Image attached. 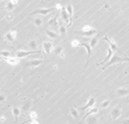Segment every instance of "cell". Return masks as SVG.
<instances>
[{
  "instance_id": "f1b7e54d",
  "label": "cell",
  "mask_w": 129,
  "mask_h": 124,
  "mask_svg": "<svg viewBox=\"0 0 129 124\" xmlns=\"http://www.w3.org/2000/svg\"><path fill=\"white\" fill-rule=\"evenodd\" d=\"M34 25L37 26V28H40L41 25H42V20L39 17H37L34 20Z\"/></svg>"
},
{
  "instance_id": "5bb4252c",
  "label": "cell",
  "mask_w": 129,
  "mask_h": 124,
  "mask_svg": "<svg viewBox=\"0 0 129 124\" xmlns=\"http://www.w3.org/2000/svg\"><path fill=\"white\" fill-rule=\"evenodd\" d=\"M66 11L68 12V16H69V19H70V25H72V21H73V6L72 4H68L66 7Z\"/></svg>"
},
{
  "instance_id": "d6986e66",
  "label": "cell",
  "mask_w": 129,
  "mask_h": 124,
  "mask_svg": "<svg viewBox=\"0 0 129 124\" xmlns=\"http://www.w3.org/2000/svg\"><path fill=\"white\" fill-rule=\"evenodd\" d=\"M20 109L18 108V107H13L12 109V115L14 116L16 119V124H18V118L19 116L20 115Z\"/></svg>"
},
{
  "instance_id": "8fae6325",
  "label": "cell",
  "mask_w": 129,
  "mask_h": 124,
  "mask_svg": "<svg viewBox=\"0 0 129 124\" xmlns=\"http://www.w3.org/2000/svg\"><path fill=\"white\" fill-rule=\"evenodd\" d=\"M95 103H96V100H95L93 97H90V98L89 99L88 102L86 103L85 105L80 106V107H77V106H75V107H76V109H79V110L85 111V110H86V109H89V108H91V107L94 106Z\"/></svg>"
},
{
  "instance_id": "d590c367",
  "label": "cell",
  "mask_w": 129,
  "mask_h": 124,
  "mask_svg": "<svg viewBox=\"0 0 129 124\" xmlns=\"http://www.w3.org/2000/svg\"><path fill=\"white\" fill-rule=\"evenodd\" d=\"M30 124H39V123L37 122V120H31Z\"/></svg>"
},
{
  "instance_id": "4dcf8cb0",
  "label": "cell",
  "mask_w": 129,
  "mask_h": 124,
  "mask_svg": "<svg viewBox=\"0 0 129 124\" xmlns=\"http://www.w3.org/2000/svg\"><path fill=\"white\" fill-rule=\"evenodd\" d=\"M29 117L31 118V120H37V112H35V111L30 112Z\"/></svg>"
},
{
  "instance_id": "4316f807",
  "label": "cell",
  "mask_w": 129,
  "mask_h": 124,
  "mask_svg": "<svg viewBox=\"0 0 129 124\" xmlns=\"http://www.w3.org/2000/svg\"><path fill=\"white\" fill-rule=\"evenodd\" d=\"M5 18H6L7 21H13V19L15 18V16H14V15L11 12H7L6 16H5Z\"/></svg>"
},
{
  "instance_id": "ffe728a7",
  "label": "cell",
  "mask_w": 129,
  "mask_h": 124,
  "mask_svg": "<svg viewBox=\"0 0 129 124\" xmlns=\"http://www.w3.org/2000/svg\"><path fill=\"white\" fill-rule=\"evenodd\" d=\"M85 119H86L87 124H97V122H98L97 118L93 116V115H89V116L87 117Z\"/></svg>"
},
{
  "instance_id": "8992f818",
  "label": "cell",
  "mask_w": 129,
  "mask_h": 124,
  "mask_svg": "<svg viewBox=\"0 0 129 124\" xmlns=\"http://www.w3.org/2000/svg\"><path fill=\"white\" fill-rule=\"evenodd\" d=\"M85 47V48L86 49L87 51V58H86V62H85V66L86 67L87 65H88V64H89V59H90L91 57V56H92V47L89 46V43H79V46H78V47Z\"/></svg>"
},
{
  "instance_id": "9c48e42d",
  "label": "cell",
  "mask_w": 129,
  "mask_h": 124,
  "mask_svg": "<svg viewBox=\"0 0 129 124\" xmlns=\"http://www.w3.org/2000/svg\"><path fill=\"white\" fill-rule=\"evenodd\" d=\"M42 47H43V52L45 53V55H48L50 53H51L53 51H54V46H53V43L49 41H46L44 42L42 44Z\"/></svg>"
},
{
  "instance_id": "7402d4cb",
  "label": "cell",
  "mask_w": 129,
  "mask_h": 124,
  "mask_svg": "<svg viewBox=\"0 0 129 124\" xmlns=\"http://www.w3.org/2000/svg\"><path fill=\"white\" fill-rule=\"evenodd\" d=\"M31 102L30 101H26L25 103H24L23 105H22L21 106V109H20V111L22 112H27V111H29L30 108H31Z\"/></svg>"
},
{
  "instance_id": "52a82bcc",
  "label": "cell",
  "mask_w": 129,
  "mask_h": 124,
  "mask_svg": "<svg viewBox=\"0 0 129 124\" xmlns=\"http://www.w3.org/2000/svg\"><path fill=\"white\" fill-rule=\"evenodd\" d=\"M122 115V109L120 106H116L114 109H112L111 112V117L113 120H117Z\"/></svg>"
},
{
  "instance_id": "484cf974",
  "label": "cell",
  "mask_w": 129,
  "mask_h": 124,
  "mask_svg": "<svg viewBox=\"0 0 129 124\" xmlns=\"http://www.w3.org/2000/svg\"><path fill=\"white\" fill-rule=\"evenodd\" d=\"M97 38L96 37H92L90 40H89V46H90L92 48H93V47L96 46L97 43Z\"/></svg>"
},
{
  "instance_id": "ac0fdd59",
  "label": "cell",
  "mask_w": 129,
  "mask_h": 124,
  "mask_svg": "<svg viewBox=\"0 0 129 124\" xmlns=\"http://www.w3.org/2000/svg\"><path fill=\"white\" fill-rule=\"evenodd\" d=\"M129 94L128 89L127 87H121V88H119L117 90V95L119 97H122V96H127Z\"/></svg>"
},
{
  "instance_id": "7c38bea8",
  "label": "cell",
  "mask_w": 129,
  "mask_h": 124,
  "mask_svg": "<svg viewBox=\"0 0 129 124\" xmlns=\"http://www.w3.org/2000/svg\"><path fill=\"white\" fill-rule=\"evenodd\" d=\"M0 59H2V60L6 61L8 64H12V65H16V64H19V59L17 57H14V56H8V57H0Z\"/></svg>"
},
{
  "instance_id": "7a4b0ae2",
  "label": "cell",
  "mask_w": 129,
  "mask_h": 124,
  "mask_svg": "<svg viewBox=\"0 0 129 124\" xmlns=\"http://www.w3.org/2000/svg\"><path fill=\"white\" fill-rule=\"evenodd\" d=\"M128 61H129L128 57H121V56H119V55L113 54V56H111V58L104 64V66L102 67V69L106 70L108 67L111 66L112 64H114L117 63H121V62H128Z\"/></svg>"
},
{
  "instance_id": "8d00e7d4",
  "label": "cell",
  "mask_w": 129,
  "mask_h": 124,
  "mask_svg": "<svg viewBox=\"0 0 129 124\" xmlns=\"http://www.w3.org/2000/svg\"><path fill=\"white\" fill-rule=\"evenodd\" d=\"M55 8H56V10H60L61 9V8H62V6H61V5L60 4H57V5H56V7H55Z\"/></svg>"
},
{
  "instance_id": "83f0119b",
  "label": "cell",
  "mask_w": 129,
  "mask_h": 124,
  "mask_svg": "<svg viewBox=\"0 0 129 124\" xmlns=\"http://www.w3.org/2000/svg\"><path fill=\"white\" fill-rule=\"evenodd\" d=\"M111 100H106L103 101L102 104H101V107H102V109H106L109 105H111Z\"/></svg>"
},
{
  "instance_id": "9a60e30c",
  "label": "cell",
  "mask_w": 129,
  "mask_h": 124,
  "mask_svg": "<svg viewBox=\"0 0 129 124\" xmlns=\"http://www.w3.org/2000/svg\"><path fill=\"white\" fill-rule=\"evenodd\" d=\"M69 113H70V114L72 115V118H75V119L79 118V112H78V109H76V107L75 106L70 105L69 106Z\"/></svg>"
},
{
  "instance_id": "603a6c76",
  "label": "cell",
  "mask_w": 129,
  "mask_h": 124,
  "mask_svg": "<svg viewBox=\"0 0 129 124\" xmlns=\"http://www.w3.org/2000/svg\"><path fill=\"white\" fill-rule=\"evenodd\" d=\"M46 35L48 36L49 38H53V39L58 38V37H59L58 33H56L55 32H54V31H52V30H46Z\"/></svg>"
},
{
  "instance_id": "277c9868",
  "label": "cell",
  "mask_w": 129,
  "mask_h": 124,
  "mask_svg": "<svg viewBox=\"0 0 129 124\" xmlns=\"http://www.w3.org/2000/svg\"><path fill=\"white\" fill-rule=\"evenodd\" d=\"M103 40H106V42L108 43V44L110 45V48L114 52H119V53H120V54H122V55H123V53L120 51V49L119 48V47H118V45H117V43L114 42V40L113 38H109L108 37V35H105L104 36V38H102Z\"/></svg>"
},
{
  "instance_id": "44dd1931",
  "label": "cell",
  "mask_w": 129,
  "mask_h": 124,
  "mask_svg": "<svg viewBox=\"0 0 129 124\" xmlns=\"http://www.w3.org/2000/svg\"><path fill=\"white\" fill-rule=\"evenodd\" d=\"M15 7L16 5L13 4L12 2H8L4 7H0V10H6L7 12H12V11L15 9Z\"/></svg>"
},
{
  "instance_id": "836d02e7",
  "label": "cell",
  "mask_w": 129,
  "mask_h": 124,
  "mask_svg": "<svg viewBox=\"0 0 129 124\" xmlns=\"http://www.w3.org/2000/svg\"><path fill=\"white\" fill-rule=\"evenodd\" d=\"M48 24H49V25H57V21H56V18L54 17V18L50 19V21L48 22Z\"/></svg>"
},
{
  "instance_id": "4fadbf2b",
  "label": "cell",
  "mask_w": 129,
  "mask_h": 124,
  "mask_svg": "<svg viewBox=\"0 0 129 124\" xmlns=\"http://www.w3.org/2000/svg\"><path fill=\"white\" fill-rule=\"evenodd\" d=\"M43 63V61L41 59H34V60H31L29 62H27V66L32 67V68H35V67L39 66L40 64Z\"/></svg>"
},
{
  "instance_id": "5b68a950",
  "label": "cell",
  "mask_w": 129,
  "mask_h": 124,
  "mask_svg": "<svg viewBox=\"0 0 129 124\" xmlns=\"http://www.w3.org/2000/svg\"><path fill=\"white\" fill-rule=\"evenodd\" d=\"M41 52V51H24V50H19L16 52V57H17L18 59L24 58L26 56H29L32 54H35V53H40Z\"/></svg>"
},
{
  "instance_id": "3957f363",
  "label": "cell",
  "mask_w": 129,
  "mask_h": 124,
  "mask_svg": "<svg viewBox=\"0 0 129 124\" xmlns=\"http://www.w3.org/2000/svg\"><path fill=\"white\" fill-rule=\"evenodd\" d=\"M56 10L55 7H50V8H40L37 9L33 12L29 13V16H36V15H41V16H46L49 15L52 12H55Z\"/></svg>"
},
{
  "instance_id": "f546056e",
  "label": "cell",
  "mask_w": 129,
  "mask_h": 124,
  "mask_svg": "<svg viewBox=\"0 0 129 124\" xmlns=\"http://www.w3.org/2000/svg\"><path fill=\"white\" fill-rule=\"evenodd\" d=\"M37 42H36V40H32V41L29 42V47L30 48L32 49L33 51L37 48Z\"/></svg>"
},
{
  "instance_id": "cb8c5ba5",
  "label": "cell",
  "mask_w": 129,
  "mask_h": 124,
  "mask_svg": "<svg viewBox=\"0 0 129 124\" xmlns=\"http://www.w3.org/2000/svg\"><path fill=\"white\" fill-rule=\"evenodd\" d=\"M58 32H59L60 37H62V38H65L67 36V29L65 26H63V25H60L59 26Z\"/></svg>"
},
{
  "instance_id": "e0dca14e",
  "label": "cell",
  "mask_w": 129,
  "mask_h": 124,
  "mask_svg": "<svg viewBox=\"0 0 129 124\" xmlns=\"http://www.w3.org/2000/svg\"><path fill=\"white\" fill-rule=\"evenodd\" d=\"M113 54H114V52L110 48V47H108V49H107V56H106V58H105L104 60H103L102 62H101V63L97 64V66H100V65H102V64L106 63V62H107V61L111 58V56H113Z\"/></svg>"
},
{
  "instance_id": "f35d334b",
  "label": "cell",
  "mask_w": 129,
  "mask_h": 124,
  "mask_svg": "<svg viewBox=\"0 0 129 124\" xmlns=\"http://www.w3.org/2000/svg\"><path fill=\"white\" fill-rule=\"evenodd\" d=\"M123 124H129V119L127 118V119H125L123 121Z\"/></svg>"
},
{
  "instance_id": "d4e9b609",
  "label": "cell",
  "mask_w": 129,
  "mask_h": 124,
  "mask_svg": "<svg viewBox=\"0 0 129 124\" xmlns=\"http://www.w3.org/2000/svg\"><path fill=\"white\" fill-rule=\"evenodd\" d=\"M12 53L9 51H2L0 52V57H8V56H12Z\"/></svg>"
},
{
  "instance_id": "2e32d148",
  "label": "cell",
  "mask_w": 129,
  "mask_h": 124,
  "mask_svg": "<svg viewBox=\"0 0 129 124\" xmlns=\"http://www.w3.org/2000/svg\"><path fill=\"white\" fill-rule=\"evenodd\" d=\"M98 112H99V109L97 108V107L92 106V107H91V108H89V110L86 113V114L83 117L82 119H83V120H85L87 117H89V115L96 114H97V113H98Z\"/></svg>"
},
{
  "instance_id": "74e56055",
  "label": "cell",
  "mask_w": 129,
  "mask_h": 124,
  "mask_svg": "<svg viewBox=\"0 0 129 124\" xmlns=\"http://www.w3.org/2000/svg\"><path fill=\"white\" fill-rule=\"evenodd\" d=\"M10 2H12L13 4L16 5V3H17V2H18V0H10Z\"/></svg>"
},
{
  "instance_id": "ba28073f",
  "label": "cell",
  "mask_w": 129,
  "mask_h": 124,
  "mask_svg": "<svg viewBox=\"0 0 129 124\" xmlns=\"http://www.w3.org/2000/svg\"><path fill=\"white\" fill-rule=\"evenodd\" d=\"M60 17L62 19V21H63L64 23H66L68 25V26L70 27L71 26V25H70V19H69V16L68 12H67L66 11V8L65 7H63L60 9Z\"/></svg>"
},
{
  "instance_id": "1f68e13d",
  "label": "cell",
  "mask_w": 129,
  "mask_h": 124,
  "mask_svg": "<svg viewBox=\"0 0 129 124\" xmlns=\"http://www.w3.org/2000/svg\"><path fill=\"white\" fill-rule=\"evenodd\" d=\"M53 52H55L56 55H61L62 53H63V47H56V48H54V51H53Z\"/></svg>"
},
{
  "instance_id": "30bf717a",
  "label": "cell",
  "mask_w": 129,
  "mask_h": 124,
  "mask_svg": "<svg viewBox=\"0 0 129 124\" xmlns=\"http://www.w3.org/2000/svg\"><path fill=\"white\" fill-rule=\"evenodd\" d=\"M16 33H17L16 30L12 29V30H11L8 33H7L6 34H5L4 38L8 42V43H12L13 41H15V39L16 38Z\"/></svg>"
},
{
  "instance_id": "ab89813d",
  "label": "cell",
  "mask_w": 129,
  "mask_h": 124,
  "mask_svg": "<svg viewBox=\"0 0 129 124\" xmlns=\"http://www.w3.org/2000/svg\"><path fill=\"white\" fill-rule=\"evenodd\" d=\"M0 39H2V38H1V35H0Z\"/></svg>"
},
{
  "instance_id": "e575fe53",
  "label": "cell",
  "mask_w": 129,
  "mask_h": 124,
  "mask_svg": "<svg viewBox=\"0 0 129 124\" xmlns=\"http://www.w3.org/2000/svg\"><path fill=\"white\" fill-rule=\"evenodd\" d=\"M6 100V97L2 94H0V102H4Z\"/></svg>"
},
{
  "instance_id": "6da1fadb",
  "label": "cell",
  "mask_w": 129,
  "mask_h": 124,
  "mask_svg": "<svg viewBox=\"0 0 129 124\" xmlns=\"http://www.w3.org/2000/svg\"><path fill=\"white\" fill-rule=\"evenodd\" d=\"M73 33H76V34L80 36H84V37L90 38L93 37L94 35H96L97 33V30L95 28L92 27L91 25H85L80 30H76L72 32Z\"/></svg>"
},
{
  "instance_id": "d6a6232c",
  "label": "cell",
  "mask_w": 129,
  "mask_h": 124,
  "mask_svg": "<svg viewBox=\"0 0 129 124\" xmlns=\"http://www.w3.org/2000/svg\"><path fill=\"white\" fill-rule=\"evenodd\" d=\"M79 43L80 42L76 40V39H75V40H73L72 42V46L73 47H78V46H79Z\"/></svg>"
}]
</instances>
